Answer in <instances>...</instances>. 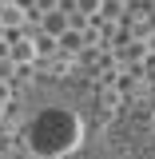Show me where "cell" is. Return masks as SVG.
Masks as SVG:
<instances>
[{
	"mask_svg": "<svg viewBox=\"0 0 155 159\" xmlns=\"http://www.w3.org/2000/svg\"><path fill=\"white\" fill-rule=\"evenodd\" d=\"M147 68H151V80H155V56H147Z\"/></svg>",
	"mask_w": 155,
	"mask_h": 159,
	"instance_id": "9c48e42d",
	"label": "cell"
},
{
	"mask_svg": "<svg viewBox=\"0 0 155 159\" xmlns=\"http://www.w3.org/2000/svg\"><path fill=\"white\" fill-rule=\"evenodd\" d=\"M143 48H147V56H155V28L147 32V36H143Z\"/></svg>",
	"mask_w": 155,
	"mask_h": 159,
	"instance_id": "ba28073f",
	"label": "cell"
},
{
	"mask_svg": "<svg viewBox=\"0 0 155 159\" xmlns=\"http://www.w3.org/2000/svg\"><path fill=\"white\" fill-rule=\"evenodd\" d=\"M99 103H103V111H99V119H112V116H116V107L123 103V96H119L116 88H103V92H99Z\"/></svg>",
	"mask_w": 155,
	"mask_h": 159,
	"instance_id": "5b68a950",
	"label": "cell"
},
{
	"mask_svg": "<svg viewBox=\"0 0 155 159\" xmlns=\"http://www.w3.org/2000/svg\"><path fill=\"white\" fill-rule=\"evenodd\" d=\"M139 4H151V0H139Z\"/></svg>",
	"mask_w": 155,
	"mask_h": 159,
	"instance_id": "30bf717a",
	"label": "cell"
},
{
	"mask_svg": "<svg viewBox=\"0 0 155 159\" xmlns=\"http://www.w3.org/2000/svg\"><path fill=\"white\" fill-rule=\"evenodd\" d=\"M20 20H28L24 8H16V4H0V28H16Z\"/></svg>",
	"mask_w": 155,
	"mask_h": 159,
	"instance_id": "52a82bcc",
	"label": "cell"
},
{
	"mask_svg": "<svg viewBox=\"0 0 155 159\" xmlns=\"http://www.w3.org/2000/svg\"><path fill=\"white\" fill-rule=\"evenodd\" d=\"M116 64H123V68H143L147 64V48H143V40H123L116 48Z\"/></svg>",
	"mask_w": 155,
	"mask_h": 159,
	"instance_id": "7a4b0ae2",
	"label": "cell"
},
{
	"mask_svg": "<svg viewBox=\"0 0 155 159\" xmlns=\"http://www.w3.org/2000/svg\"><path fill=\"white\" fill-rule=\"evenodd\" d=\"M8 60H12V64H20V68H28V64H36V48H32V40L16 36L12 44H8Z\"/></svg>",
	"mask_w": 155,
	"mask_h": 159,
	"instance_id": "3957f363",
	"label": "cell"
},
{
	"mask_svg": "<svg viewBox=\"0 0 155 159\" xmlns=\"http://www.w3.org/2000/svg\"><path fill=\"white\" fill-rule=\"evenodd\" d=\"M36 28H40V32H48V36H60V32L68 28V16H64L60 8H52V12H44V16H40Z\"/></svg>",
	"mask_w": 155,
	"mask_h": 159,
	"instance_id": "277c9868",
	"label": "cell"
},
{
	"mask_svg": "<svg viewBox=\"0 0 155 159\" xmlns=\"http://www.w3.org/2000/svg\"><path fill=\"white\" fill-rule=\"evenodd\" d=\"M80 135H84V127H80L76 111L72 107H60V103L36 111V119L28 123V147L40 159H60L68 151H76Z\"/></svg>",
	"mask_w": 155,
	"mask_h": 159,
	"instance_id": "6da1fadb",
	"label": "cell"
},
{
	"mask_svg": "<svg viewBox=\"0 0 155 159\" xmlns=\"http://www.w3.org/2000/svg\"><path fill=\"white\" fill-rule=\"evenodd\" d=\"M151 123H155V119H151Z\"/></svg>",
	"mask_w": 155,
	"mask_h": 159,
	"instance_id": "8fae6325",
	"label": "cell"
},
{
	"mask_svg": "<svg viewBox=\"0 0 155 159\" xmlns=\"http://www.w3.org/2000/svg\"><path fill=\"white\" fill-rule=\"evenodd\" d=\"M32 48H36V60L56 56V36H48V32H40V28H36V40H32Z\"/></svg>",
	"mask_w": 155,
	"mask_h": 159,
	"instance_id": "8992f818",
	"label": "cell"
}]
</instances>
